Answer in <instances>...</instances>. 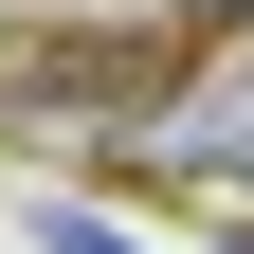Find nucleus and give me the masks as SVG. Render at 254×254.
I'll use <instances>...</instances> for the list:
<instances>
[{
    "label": "nucleus",
    "mask_w": 254,
    "mask_h": 254,
    "mask_svg": "<svg viewBox=\"0 0 254 254\" xmlns=\"http://www.w3.org/2000/svg\"><path fill=\"white\" fill-rule=\"evenodd\" d=\"M218 254H254V218H236V236H218Z\"/></svg>",
    "instance_id": "nucleus-2"
},
{
    "label": "nucleus",
    "mask_w": 254,
    "mask_h": 254,
    "mask_svg": "<svg viewBox=\"0 0 254 254\" xmlns=\"http://www.w3.org/2000/svg\"><path fill=\"white\" fill-rule=\"evenodd\" d=\"M37 254H145L127 218H91V200H37Z\"/></svg>",
    "instance_id": "nucleus-1"
},
{
    "label": "nucleus",
    "mask_w": 254,
    "mask_h": 254,
    "mask_svg": "<svg viewBox=\"0 0 254 254\" xmlns=\"http://www.w3.org/2000/svg\"><path fill=\"white\" fill-rule=\"evenodd\" d=\"M236 182H254V145H236Z\"/></svg>",
    "instance_id": "nucleus-3"
}]
</instances>
